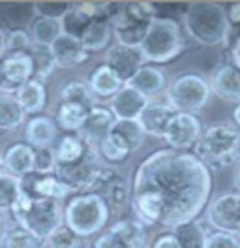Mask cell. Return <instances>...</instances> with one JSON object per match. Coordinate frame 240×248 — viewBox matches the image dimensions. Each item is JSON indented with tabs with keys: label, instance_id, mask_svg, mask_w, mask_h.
<instances>
[{
	"label": "cell",
	"instance_id": "obj_50",
	"mask_svg": "<svg viewBox=\"0 0 240 248\" xmlns=\"http://www.w3.org/2000/svg\"><path fill=\"white\" fill-rule=\"evenodd\" d=\"M4 47H6V31L0 27V59L4 55Z\"/></svg>",
	"mask_w": 240,
	"mask_h": 248
},
{
	"label": "cell",
	"instance_id": "obj_19",
	"mask_svg": "<svg viewBox=\"0 0 240 248\" xmlns=\"http://www.w3.org/2000/svg\"><path fill=\"white\" fill-rule=\"evenodd\" d=\"M0 166L4 173L15 179H23L34 173V149L27 143H14L4 151Z\"/></svg>",
	"mask_w": 240,
	"mask_h": 248
},
{
	"label": "cell",
	"instance_id": "obj_18",
	"mask_svg": "<svg viewBox=\"0 0 240 248\" xmlns=\"http://www.w3.org/2000/svg\"><path fill=\"white\" fill-rule=\"evenodd\" d=\"M173 115H175V111L169 108L167 102L150 100L149 104L145 106V109H143V113L139 115L137 123L141 126V130L145 132V136L162 138V140H164L167 124H169Z\"/></svg>",
	"mask_w": 240,
	"mask_h": 248
},
{
	"label": "cell",
	"instance_id": "obj_46",
	"mask_svg": "<svg viewBox=\"0 0 240 248\" xmlns=\"http://www.w3.org/2000/svg\"><path fill=\"white\" fill-rule=\"evenodd\" d=\"M225 14L229 25H240V2H235L229 8H225Z\"/></svg>",
	"mask_w": 240,
	"mask_h": 248
},
{
	"label": "cell",
	"instance_id": "obj_51",
	"mask_svg": "<svg viewBox=\"0 0 240 248\" xmlns=\"http://www.w3.org/2000/svg\"><path fill=\"white\" fill-rule=\"evenodd\" d=\"M235 186H237V192L240 194V168L237 171V177H235Z\"/></svg>",
	"mask_w": 240,
	"mask_h": 248
},
{
	"label": "cell",
	"instance_id": "obj_41",
	"mask_svg": "<svg viewBox=\"0 0 240 248\" xmlns=\"http://www.w3.org/2000/svg\"><path fill=\"white\" fill-rule=\"evenodd\" d=\"M32 47L29 32L23 29H14L6 34V47H4V55L8 53H27ZM2 55V57H4Z\"/></svg>",
	"mask_w": 240,
	"mask_h": 248
},
{
	"label": "cell",
	"instance_id": "obj_3",
	"mask_svg": "<svg viewBox=\"0 0 240 248\" xmlns=\"http://www.w3.org/2000/svg\"><path fill=\"white\" fill-rule=\"evenodd\" d=\"M12 217L19 228L45 241L60 224H64V207L57 200L34 198L21 190L12 207Z\"/></svg>",
	"mask_w": 240,
	"mask_h": 248
},
{
	"label": "cell",
	"instance_id": "obj_45",
	"mask_svg": "<svg viewBox=\"0 0 240 248\" xmlns=\"http://www.w3.org/2000/svg\"><path fill=\"white\" fill-rule=\"evenodd\" d=\"M92 248H120V245L115 241V237H113L111 233L105 232V233H102L96 241H94Z\"/></svg>",
	"mask_w": 240,
	"mask_h": 248
},
{
	"label": "cell",
	"instance_id": "obj_26",
	"mask_svg": "<svg viewBox=\"0 0 240 248\" xmlns=\"http://www.w3.org/2000/svg\"><path fill=\"white\" fill-rule=\"evenodd\" d=\"M14 96L27 115H29V113L30 115H38V113H42L45 109V106H47V91H45V85L42 81H36V79L27 81Z\"/></svg>",
	"mask_w": 240,
	"mask_h": 248
},
{
	"label": "cell",
	"instance_id": "obj_52",
	"mask_svg": "<svg viewBox=\"0 0 240 248\" xmlns=\"http://www.w3.org/2000/svg\"><path fill=\"white\" fill-rule=\"evenodd\" d=\"M0 173H4V171H2V166H0Z\"/></svg>",
	"mask_w": 240,
	"mask_h": 248
},
{
	"label": "cell",
	"instance_id": "obj_29",
	"mask_svg": "<svg viewBox=\"0 0 240 248\" xmlns=\"http://www.w3.org/2000/svg\"><path fill=\"white\" fill-rule=\"evenodd\" d=\"M98 155H100V160L109 164V166H120L128 160V156L132 155V151L128 149V145L120 140L119 136L111 130L109 136L105 138L100 145H98Z\"/></svg>",
	"mask_w": 240,
	"mask_h": 248
},
{
	"label": "cell",
	"instance_id": "obj_37",
	"mask_svg": "<svg viewBox=\"0 0 240 248\" xmlns=\"http://www.w3.org/2000/svg\"><path fill=\"white\" fill-rule=\"evenodd\" d=\"M44 241L38 239L36 235L29 233L27 230L15 226V228H8V232L4 235L0 248H42Z\"/></svg>",
	"mask_w": 240,
	"mask_h": 248
},
{
	"label": "cell",
	"instance_id": "obj_23",
	"mask_svg": "<svg viewBox=\"0 0 240 248\" xmlns=\"http://www.w3.org/2000/svg\"><path fill=\"white\" fill-rule=\"evenodd\" d=\"M126 85H130L132 89H135L141 96H145L150 102V100H154V96L164 93L165 74H164V70H160L158 66H152V64L147 66V64H145Z\"/></svg>",
	"mask_w": 240,
	"mask_h": 248
},
{
	"label": "cell",
	"instance_id": "obj_27",
	"mask_svg": "<svg viewBox=\"0 0 240 248\" xmlns=\"http://www.w3.org/2000/svg\"><path fill=\"white\" fill-rule=\"evenodd\" d=\"M89 109L79 106V104H72V102H59L57 111H55V123L59 128L66 130L68 134H77L83 124L87 121Z\"/></svg>",
	"mask_w": 240,
	"mask_h": 248
},
{
	"label": "cell",
	"instance_id": "obj_5",
	"mask_svg": "<svg viewBox=\"0 0 240 248\" xmlns=\"http://www.w3.org/2000/svg\"><path fill=\"white\" fill-rule=\"evenodd\" d=\"M145 62L162 66L175 61L184 51V36L179 21L173 17H154L139 47Z\"/></svg>",
	"mask_w": 240,
	"mask_h": 248
},
{
	"label": "cell",
	"instance_id": "obj_2",
	"mask_svg": "<svg viewBox=\"0 0 240 248\" xmlns=\"http://www.w3.org/2000/svg\"><path fill=\"white\" fill-rule=\"evenodd\" d=\"M184 31L199 46H222L229 38L231 25L225 8L218 2H190L182 14Z\"/></svg>",
	"mask_w": 240,
	"mask_h": 248
},
{
	"label": "cell",
	"instance_id": "obj_34",
	"mask_svg": "<svg viewBox=\"0 0 240 248\" xmlns=\"http://www.w3.org/2000/svg\"><path fill=\"white\" fill-rule=\"evenodd\" d=\"M173 235L179 243V248H205L207 247V237H209L205 228L197 220L186 222L179 228H175Z\"/></svg>",
	"mask_w": 240,
	"mask_h": 248
},
{
	"label": "cell",
	"instance_id": "obj_4",
	"mask_svg": "<svg viewBox=\"0 0 240 248\" xmlns=\"http://www.w3.org/2000/svg\"><path fill=\"white\" fill-rule=\"evenodd\" d=\"M194 155L209 168H229L240 162V130L233 124H214L203 130Z\"/></svg>",
	"mask_w": 240,
	"mask_h": 248
},
{
	"label": "cell",
	"instance_id": "obj_36",
	"mask_svg": "<svg viewBox=\"0 0 240 248\" xmlns=\"http://www.w3.org/2000/svg\"><path fill=\"white\" fill-rule=\"evenodd\" d=\"M113 132L128 145L132 153L141 149V145L145 143V132L141 130L137 121H117L113 126Z\"/></svg>",
	"mask_w": 240,
	"mask_h": 248
},
{
	"label": "cell",
	"instance_id": "obj_13",
	"mask_svg": "<svg viewBox=\"0 0 240 248\" xmlns=\"http://www.w3.org/2000/svg\"><path fill=\"white\" fill-rule=\"evenodd\" d=\"M104 64L109 66L122 79V83H128L145 66V59H143L139 47H126L115 44L105 53Z\"/></svg>",
	"mask_w": 240,
	"mask_h": 248
},
{
	"label": "cell",
	"instance_id": "obj_44",
	"mask_svg": "<svg viewBox=\"0 0 240 248\" xmlns=\"http://www.w3.org/2000/svg\"><path fill=\"white\" fill-rule=\"evenodd\" d=\"M152 248H179V243H177L173 232H164L154 239Z\"/></svg>",
	"mask_w": 240,
	"mask_h": 248
},
{
	"label": "cell",
	"instance_id": "obj_12",
	"mask_svg": "<svg viewBox=\"0 0 240 248\" xmlns=\"http://www.w3.org/2000/svg\"><path fill=\"white\" fill-rule=\"evenodd\" d=\"M34 76V66L27 53H8L0 59V93L15 94Z\"/></svg>",
	"mask_w": 240,
	"mask_h": 248
},
{
	"label": "cell",
	"instance_id": "obj_38",
	"mask_svg": "<svg viewBox=\"0 0 240 248\" xmlns=\"http://www.w3.org/2000/svg\"><path fill=\"white\" fill-rule=\"evenodd\" d=\"M21 194V181L8 173H0V213H12L17 198Z\"/></svg>",
	"mask_w": 240,
	"mask_h": 248
},
{
	"label": "cell",
	"instance_id": "obj_7",
	"mask_svg": "<svg viewBox=\"0 0 240 248\" xmlns=\"http://www.w3.org/2000/svg\"><path fill=\"white\" fill-rule=\"evenodd\" d=\"M210 98L209 81L197 74H184L165 91V102L175 113L195 115L207 106Z\"/></svg>",
	"mask_w": 240,
	"mask_h": 248
},
{
	"label": "cell",
	"instance_id": "obj_1",
	"mask_svg": "<svg viewBox=\"0 0 240 248\" xmlns=\"http://www.w3.org/2000/svg\"><path fill=\"white\" fill-rule=\"evenodd\" d=\"M212 171L190 151L160 149L147 156L134 173L132 205L135 220L173 232L194 222L207 209Z\"/></svg>",
	"mask_w": 240,
	"mask_h": 248
},
{
	"label": "cell",
	"instance_id": "obj_39",
	"mask_svg": "<svg viewBox=\"0 0 240 248\" xmlns=\"http://www.w3.org/2000/svg\"><path fill=\"white\" fill-rule=\"evenodd\" d=\"M79 245H81V237H77L64 224H60L59 228L44 241V247L47 248H79Z\"/></svg>",
	"mask_w": 240,
	"mask_h": 248
},
{
	"label": "cell",
	"instance_id": "obj_53",
	"mask_svg": "<svg viewBox=\"0 0 240 248\" xmlns=\"http://www.w3.org/2000/svg\"><path fill=\"white\" fill-rule=\"evenodd\" d=\"M239 68H240V64H239Z\"/></svg>",
	"mask_w": 240,
	"mask_h": 248
},
{
	"label": "cell",
	"instance_id": "obj_17",
	"mask_svg": "<svg viewBox=\"0 0 240 248\" xmlns=\"http://www.w3.org/2000/svg\"><path fill=\"white\" fill-rule=\"evenodd\" d=\"M147 104L149 100L145 96H141L135 89L124 83L122 89L111 98L107 108L117 121H137Z\"/></svg>",
	"mask_w": 240,
	"mask_h": 248
},
{
	"label": "cell",
	"instance_id": "obj_35",
	"mask_svg": "<svg viewBox=\"0 0 240 248\" xmlns=\"http://www.w3.org/2000/svg\"><path fill=\"white\" fill-rule=\"evenodd\" d=\"M60 102H72V104H79L83 108L94 109L98 106V100L94 98L92 91L85 81H72L68 85L62 87L60 91Z\"/></svg>",
	"mask_w": 240,
	"mask_h": 248
},
{
	"label": "cell",
	"instance_id": "obj_6",
	"mask_svg": "<svg viewBox=\"0 0 240 248\" xmlns=\"http://www.w3.org/2000/svg\"><path fill=\"white\" fill-rule=\"evenodd\" d=\"M111 209L98 194H77L64 207V226L85 239L100 233L107 226Z\"/></svg>",
	"mask_w": 240,
	"mask_h": 248
},
{
	"label": "cell",
	"instance_id": "obj_9",
	"mask_svg": "<svg viewBox=\"0 0 240 248\" xmlns=\"http://www.w3.org/2000/svg\"><path fill=\"white\" fill-rule=\"evenodd\" d=\"M207 220L216 232L240 239V194L227 192L207 207Z\"/></svg>",
	"mask_w": 240,
	"mask_h": 248
},
{
	"label": "cell",
	"instance_id": "obj_31",
	"mask_svg": "<svg viewBox=\"0 0 240 248\" xmlns=\"http://www.w3.org/2000/svg\"><path fill=\"white\" fill-rule=\"evenodd\" d=\"M92 19L94 17L89 16L79 4H72V8L60 19V31H62V34H66L70 38L81 40L83 32L87 31V27L90 25Z\"/></svg>",
	"mask_w": 240,
	"mask_h": 248
},
{
	"label": "cell",
	"instance_id": "obj_22",
	"mask_svg": "<svg viewBox=\"0 0 240 248\" xmlns=\"http://www.w3.org/2000/svg\"><path fill=\"white\" fill-rule=\"evenodd\" d=\"M107 232L115 237L120 248H147L149 247V233L143 224L135 218H124L115 222Z\"/></svg>",
	"mask_w": 240,
	"mask_h": 248
},
{
	"label": "cell",
	"instance_id": "obj_16",
	"mask_svg": "<svg viewBox=\"0 0 240 248\" xmlns=\"http://www.w3.org/2000/svg\"><path fill=\"white\" fill-rule=\"evenodd\" d=\"M210 94H216L225 102L240 104V68L235 64L220 66L209 81Z\"/></svg>",
	"mask_w": 240,
	"mask_h": 248
},
{
	"label": "cell",
	"instance_id": "obj_47",
	"mask_svg": "<svg viewBox=\"0 0 240 248\" xmlns=\"http://www.w3.org/2000/svg\"><path fill=\"white\" fill-rule=\"evenodd\" d=\"M231 64H235V66L240 64V36L235 40V44L231 47Z\"/></svg>",
	"mask_w": 240,
	"mask_h": 248
},
{
	"label": "cell",
	"instance_id": "obj_11",
	"mask_svg": "<svg viewBox=\"0 0 240 248\" xmlns=\"http://www.w3.org/2000/svg\"><path fill=\"white\" fill-rule=\"evenodd\" d=\"M203 134V124L197 119V115L190 113H175L167 124L164 141L169 149L175 151H190L199 141Z\"/></svg>",
	"mask_w": 240,
	"mask_h": 248
},
{
	"label": "cell",
	"instance_id": "obj_24",
	"mask_svg": "<svg viewBox=\"0 0 240 248\" xmlns=\"http://www.w3.org/2000/svg\"><path fill=\"white\" fill-rule=\"evenodd\" d=\"M89 89L92 91L94 98L98 100H111L115 94L122 89V79L105 64H100L96 66L89 76V81H87Z\"/></svg>",
	"mask_w": 240,
	"mask_h": 248
},
{
	"label": "cell",
	"instance_id": "obj_40",
	"mask_svg": "<svg viewBox=\"0 0 240 248\" xmlns=\"http://www.w3.org/2000/svg\"><path fill=\"white\" fill-rule=\"evenodd\" d=\"M57 170V158L55 149L45 147V149H34V173L38 175H51Z\"/></svg>",
	"mask_w": 240,
	"mask_h": 248
},
{
	"label": "cell",
	"instance_id": "obj_25",
	"mask_svg": "<svg viewBox=\"0 0 240 248\" xmlns=\"http://www.w3.org/2000/svg\"><path fill=\"white\" fill-rule=\"evenodd\" d=\"M111 38H113V27H111L109 17H94L79 42L89 53H94V51H102L105 47H109Z\"/></svg>",
	"mask_w": 240,
	"mask_h": 248
},
{
	"label": "cell",
	"instance_id": "obj_15",
	"mask_svg": "<svg viewBox=\"0 0 240 248\" xmlns=\"http://www.w3.org/2000/svg\"><path fill=\"white\" fill-rule=\"evenodd\" d=\"M19 181H21V190L29 196H34V198H47V200L60 202V200L74 194L55 173H51V175L30 173V175L19 179Z\"/></svg>",
	"mask_w": 240,
	"mask_h": 248
},
{
	"label": "cell",
	"instance_id": "obj_49",
	"mask_svg": "<svg viewBox=\"0 0 240 248\" xmlns=\"http://www.w3.org/2000/svg\"><path fill=\"white\" fill-rule=\"evenodd\" d=\"M233 123H235V128L240 130V104H237V108L233 111Z\"/></svg>",
	"mask_w": 240,
	"mask_h": 248
},
{
	"label": "cell",
	"instance_id": "obj_8",
	"mask_svg": "<svg viewBox=\"0 0 240 248\" xmlns=\"http://www.w3.org/2000/svg\"><path fill=\"white\" fill-rule=\"evenodd\" d=\"M102 168H104V162L100 160L98 149L89 145L87 153L81 156L77 162L66 164V166H57L55 175L74 194H89V192H92L94 183H96Z\"/></svg>",
	"mask_w": 240,
	"mask_h": 248
},
{
	"label": "cell",
	"instance_id": "obj_43",
	"mask_svg": "<svg viewBox=\"0 0 240 248\" xmlns=\"http://www.w3.org/2000/svg\"><path fill=\"white\" fill-rule=\"evenodd\" d=\"M205 248H240V239L222 232H212L207 237Z\"/></svg>",
	"mask_w": 240,
	"mask_h": 248
},
{
	"label": "cell",
	"instance_id": "obj_28",
	"mask_svg": "<svg viewBox=\"0 0 240 248\" xmlns=\"http://www.w3.org/2000/svg\"><path fill=\"white\" fill-rule=\"evenodd\" d=\"M55 158H57V166H66V164H74L81 156L87 153L89 145L81 140L77 134H66L64 138H60L55 143Z\"/></svg>",
	"mask_w": 240,
	"mask_h": 248
},
{
	"label": "cell",
	"instance_id": "obj_30",
	"mask_svg": "<svg viewBox=\"0 0 240 248\" xmlns=\"http://www.w3.org/2000/svg\"><path fill=\"white\" fill-rule=\"evenodd\" d=\"M27 123V113L19 106L14 94H0V130H17Z\"/></svg>",
	"mask_w": 240,
	"mask_h": 248
},
{
	"label": "cell",
	"instance_id": "obj_10",
	"mask_svg": "<svg viewBox=\"0 0 240 248\" xmlns=\"http://www.w3.org/2000/svg\"><path fill=\"white\" fill-rule=\"evenodd\" d=\"M90 194H98L100 198H104L109 209H122L132 200V188L126 177L117 168H107V166L102 168Z\"/></svg>",
	"mask_w": 240,
	"mask_h": 248
},
{
	"label": "cell",
	"instance_id": "obj_21",
	"mask_svg": "<svg viewBox=\"0 0 240 248\" xmlns=\"http://www.w3.org/2000/svg\"><path fill=\"white\" fill-rule=\"evenodd\" d=\"M51 51H53L57 66H60V68H77L83 62L89 61L90 57V53L81 46L79 40L70 38L66 34H60L59 38L53 42Z\"/></svg>",
	"mask_w": 240,
	"mask_h": 248
},
{
	"label": "cell",
	"instance_id": "obj_48",
	"mask_svg": "<svg viewBox=\"0 0 240 248\" xmlns=\"http://www.w3.org/2000/svg\"><path fill=\"white\" fill-rule=\"evenodd\" d=\"M6 232H8V222H6V217L0 213V243H2V239H4Z\"/></svg>",
	"mask_w": 240,
	"mask_h": 248
},
{
	"label": "cell",
	"instance_id": "obj_14",
	"mask_svg": "<svg viewBox=\"0 0 240 248\" xmlns=\"http://www.w3.org/2000/svg\"><path fill=\"white\" fill-rule=\"evenodd\" d=\"M117 123V119L113 117V113L109 111L107 106H96L90 109L87 115V121L83 124V128L77 132V136L85 141L87 145L98 149V145L109 136V132L113 130V126Z\"/></svg>",
	"mask_w": 240,
	"mask_h": 248
},
{
	"label": "cell",
	"instance_id": "obj_33",
	"mask_svg": "<svg viewBox=\"0 0 240 248\" xmlns=\"http://www.w3.org/2000/svg\"><path fill=\"white\" fill-rule=\"evenodd\" d=\"M29 55L30 59H32V66H34V76H32V79L44 83L45 79L53 74V70L57 68V62H55L51 47L32 44V47L29 49Z\"/></svg>",
	"mask_w": 240,
	"mask_h": 248
},
{
	"label": "cell",
	"instance_id": "obj_32",
	"mask_svg": "<svg viewBox=\"0 0 240 248\" xmlns=\"http://www.w3.org/2000/svg\"><path fill=\"white\" fill-rule=\"evenodd\" d=\"M62 31H60V21L55 19H47V17L36 16L30 23L29 36L32 44H40V46H53V42L59 38Z\"/></svg>",
	"mask_w": 240,
	"mask_h": 248
},
{
	"label": "cell",
	"instance_id": "obj_20",
	"mask_svg": "<svg viewBox=\"0 0 240 248\" xmlns=\"http://www.w3.org/2000/svg\"><path fill=\"white\" fill-rule=\"evenodd\" d=\"M25 140L32 149L55 147V143L59 141V126L51 117L34 115L25 124Z\"/></svg>",
	"mask_w": 240,
	"mask_h": 248
},
{
	"label": "cell",
	"instance_id": "obj_42",
	"mask_svg": "<svg viewBox=\"0 0 240 248\" xmlns=\"http://www.w3.org/2000/svg\"><path fill=\"white\" fill-rule=\"evenodd\" d=\"M72 8L70 2H36L34 4V12L36 16L47 17V19H55L60 21L62 16Z\"/></svg>",
	"mask_w": 240,
	"mask_h": 248
}]
</instances>
